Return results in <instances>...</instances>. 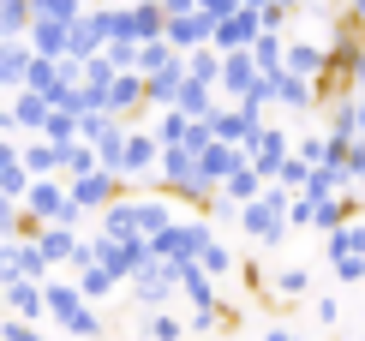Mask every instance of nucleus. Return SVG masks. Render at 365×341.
I'll use <instances>...</instances> for the list:
<instances>
[{
	"instance_id": "nucleus-1",
	"label": "nucleus",
	"mask_w": 365,
	"mask_h": 341,
	"mask_svg": "<svg viewBox=\"0 0 365 341\" xmlns=\"http://www.w3.org/2000/svg\"><path fill=\"white\" fill-rule=\"evenodd\" d=\"M287 66H294V72H317V66H324V54H317L312 42H294V49H287Z\"/></svg>"
},
{
	"instance_id": "nucleus-2",
	"label": "nucleus",
	"mask_w": 365,
	"mask_h": 341,
	"mask_svg": "<svg viewBox=\"0 0 365 341\" xmlns=\"http://www.w3.org/2000/svg\"><path fill=\"white\" fill-rule=\"evenodd\" d=\"M168 30H174V42H180V49H192V42H197V30L210 36V19H174Z\"/></svg>"
},
{
	"instance_id": "nucleus-3",
	"label": "nucleus",
	"mask_w": 365,
	"mask_h": 341,
	"mask_svg": "<svg viewBox=\"0 0 365 341\" xmlns=\"http://www.w3.org/2000/svg\"><path fill=\"white\" fill-rule=\"evenodd\" d=\"M227 192H234V198H252V192H257V174H246V168H240V174L227 180Z\"/></svg>"
},
{
	"instance_id": "nucleus-4",
	"label": "nucleus",
	"mask_w": 365,
	"mask_h": 341,
	"mask_svg": "<svg viewBox=\"0 0 365 341\" xmlns=\"http://www.w3.org/2000/svg\"><path fill=\"white\" fill-rule=\"evenodd\" d=\"M306 282H312L306 270H282V293H306Z\"/></svg>"
},
{
	"instance_id": "nucleus-5",
	"label": "nucleus",
	"mask_w": 365,
	"mask_h": 341,
	"mask_svg": "<svg viewBox=\"0 0 365 341\" xmlns=\"http://www.w3.org/2000/svg\"><path fill=\"white\" fill-rule=\"evenodd\" d=\"M19 19H24V0H0V24L12 30V24H19Z\"/></svg>"
},
{
	"instance_id": "nucleus-6",
	"label": "nucleus",
	"mask_w": 365,
	"mask_h": 341,
	"mask_svg": "<svg viewBox=\"0 0 365 341\" xmlns=\"http://www.w3.org/2000/svg\"><path fill=\"white\" fill-rule=\"evenodd\" d=\"M240 6H252V12H257V6H264V0H240Z\"/></svg>"
},
{
	"instance_id": "nucleus-7",
	"label": "nucleus",
	"mask_w": 365,
	"mask_h": 341,
	"mask_svg": "<svg viewBox=\"0 0 365 341\" xmlns=\"http://www.w3.org/2000/svg\"><path fill=\"white\" fill-rule=\"evenodd\" d=\"M162 6H186V0H162Z\"/></svg>"
}]
</instances>
